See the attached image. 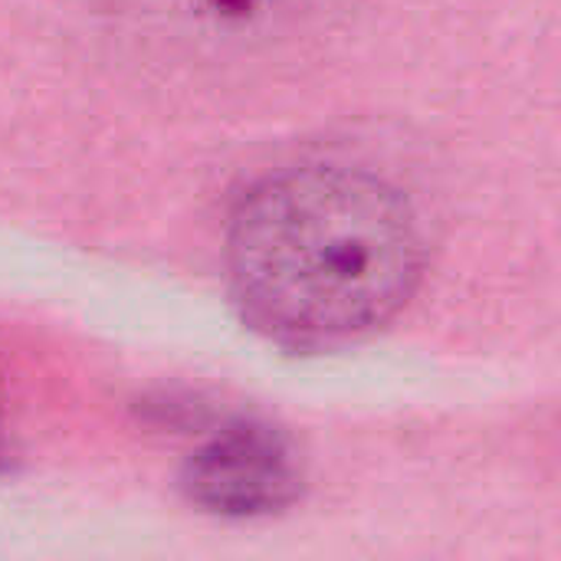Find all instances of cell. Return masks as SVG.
Here are the masks:
<instances>
[{
  "label": "cell",
  "mask_w": 561,
  "mask_h": 561,
  "mask_svg": "<svg viewBox=\"0 0 561 561\" xmlns=\"http://www.w3.org/2000/svg\"><path fill=\"white\" fill-rule=\"evenodd\" d=\"M335 10L339 0H115L135 43L210 72L276 62L322 33Z\"/></svg>",
  "instance_id": "7a4b0ae2"
},
{
  "label": "cell",
  "mask_w": 561,
  "mask_h": 561,
  "mask_svg": "<svg viewBox=\"0 0 561 561\" xmlns=\"http://www.w3.org/2000/svg\"><path fill=\"white\" fill-rule=\"evenodd\" d=\"M427 240L388 178L296 164L256 181L227 227V276L250 329L293 352L352 345L421 283Z\"/></svg>",
  "instance_id": "6da1fadb"
},
{
  "label": "cell",
  "mask_w": 561,
  "mask_h": 561,
  "mask_svg": "<svg viewBox=\"0 0 561 561\" xmlns=\"http://www.w3.org/2000/svg\"><path fill=\"white\" fill-rule=\"evenodd\" d=\"M184 490L204 513L256 519L299 500L302 467L296 447L266 424H230L184 467Z\"/></svg>",
  "instance_id": "3957f363"
}]
</instances>
